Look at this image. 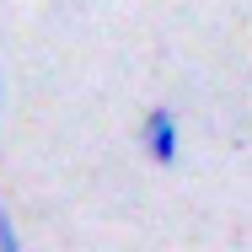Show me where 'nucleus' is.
I'll return each instance as SVG.
<instances>
[{
  "label": "nucleus",
  "mask_w": 252,
  "mask_h": 252,
  "mask_svg": "<svg viewBox=\"0 0 252 252\" xmlns=\"http://www.w3.org/2000/svg\"><path fill=\"white\" fill-rule=\"evenodd\" d=\"M140 145H145V156H151L156 166H172V161H177V118H172L166 107H151V113H145Z\"/></svg>",
  "instance_id": "nucleus-1"
},
{
  "label": "nucleus",
  "mask_w": 252,
  "mask_h": 252,
  "mask_svg": "<svg viewBox=\"0 0 252 252\" xmlns=\"http://www.w3.org/2000/svg\"><path fill=\"white\" fill-rule=\"evenodd\" d=\"M16 247H22V236H16V225L5 215V204H0V252H16Z\"/></svg>",
  "instance_id": "nucleus-2"
}]
</instances>
